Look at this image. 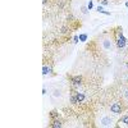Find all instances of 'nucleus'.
Returning <instances> with one entry per match:
<instances>
[{
    "instance_id": "1",
    "label": "nucleus",
    "mask_w": 128,
    "mask_h": 128,
    "mask_svg": "<svg viewBox=\"0 0 128 128\" xmlns=\"http://www.w3.org/2000/svg\"><path fill=\"white\" fill-rule=\"evenodd\" d=\"M110 112H112L113 114H120V113L123 112L122 104H120V102H113V104L110 105Z\"/></svg>"
},
{
    "instance_id": "2",
    "label": "nucleus",
    "mask_w": 128,
    "mask_h": 128,
    "mask_svg": "<svg viewBox=\"0 0 128 128\" xmlns=\"http://www.w3.org/2000/svg\"><path fill=\"white\" fill-rule=\"evenodd\" d=\"M100 126H102V127H110V126H113V119L110 118V116H104V118L100 119Z\"/></svg>"
},
{
    "instance_id": "3",
    "label": "nucleus",
    "mask_w": 128,
    "mask_h": 128,
    "mask_svg": "<svg viewBox=\"0 0 128 128\" xmlns=\"http://www.w3.org/2000/svg\"><path fill=\"white\" fill-rule=\"evenodd\" d=\"M116 46H118V48H120V49L126 46V38L123 37L122 32L119 34V37H118V40H116Z\"/></svg>"
},
{
    "instance_id": "4",
    "label": "nucleus",
    "mask_w": 128,
    "mask_h": 128,
    "mask_svg": "<svg viewBox=\"0 0 128 128\" xmlns=\"http://www.w3.org/2000/svg\"><path fill=\"white\" fill-rule=\"evenodd\" d=\"M101 45H102V48L105 50H110L112 49V40L110 38H104L101 41Z\"/></svg>"
},
{
    "instance_id": "5",
    "label": "nucleus",
    "mask_w": 128,
    "mask_h": 128,
    "mask_svg": "<svg viewBox=\"0 0 128 128\" xmlns=\"http://www.w3.org/2000/svg\"><path fill=\"white\" fill-rule=\"evenodd\" d=\"M70 80H72L73 86H80V84L82 83V77H81V76H74V77H72Z\"/></svg>"
},
{
    "instance_id": "6",
    "label": "nucleus",
    "mask_w": 128,
    "mask_h": 128,
    "mask_svg": "<svg viewBox=\"0 0 128 128\" xmlns=\"http://www.w3.org/2000/svg\"><path fill=\"white\" fill-rule=\"evenodd\" d=\"M50 126H51L52 128H60L63 124H62V122H60V120H54V122H52Z\"/></svg>"
},
{
    "instance_id": "7",
    "label": "nucleus",
    "mask_w": 128,
    "mask_h": 128,
    "mask_svg": "<svg viewBox=\"0 0 128 128\" xmlns=\"http://www.w3.org/2000/svg\"><path fill=\"white\" fill-rule=\"evenodd\" d=\"M76 96H77V100H78V102H82V101L84 100V95H83L82 92H76Z\"/></svg>"
},
{
    "instance_id": "8",
    "label": "nucleus",
    "mask_w": 128,
    "mask_h": 128,
    "mask_svg": "<svg viewBox=\"0 0 128 128\" xmlns=\"http://www.w3.org/2000/svg\"><path fill=\"white\" fill-rule=\"evenodd\" d=\"M70 101H72V104H78V100H77V96H76V94L70 96Z\"/></svg>"
},
{
    "instance_id": "9",
    "label": "nucleus",
    "mask_w": 128,
    "mask_h": 128,
    "mask_svg": "<svg viewBox=\"0 0 128 128\" xmlns=\"http://www.w3.org/2000/svg\"><path fill=\"white\" fill-rule=\"evenodd\" d=\"M122 123H124L126 126H128V115H124V116H122Z\"/></svg>"
},
{
    "instance_id": "10",
    "label": "nucleus",
    "mask_w": 128,
    "mask_h": 128,
    "mask_svg": "<svg viewBox=\"0 0 128 128\" xmlns=\"http://www.w3.org/2000/svg\"><path fill=\"white\" fill-rule=\"evenodd\" d=\"M50 116H51L52 119H55L56 116H58V112H56V110H52V112L50 113Z\"/></svg>"
},
{
    "instance_id": "11",
    "label": "nucleus",
    "mask_w": 128,
    "mask_h": 128,
    "mask_svg": "<svg viewBox=\"0 0 128 128\" xmlns=\"http://www.w3.org/2000/svg\"><path fill=\"white\" fill-rule=\"evenodd\" d=\"M69 31V27H62V30H60V32H62V34H67V32Z\"/></svg>"
},
{
    "instance_id": "12",
    "label": "nucleus",
    "mask_w": 128,
    "mask_h": 128,
    "mask_svg": "<svg viewBox=\"0 0 128 128\" xmlns=\"http://www.w3.org/2000/svg\"><path fill=\"white\" fill-rule=\"evenodd\" d=\"M42 70H44V74H48L50 68H48V66H44V68H42Z\"/></svg>"
},
{
    "instance_id": "13",
    "label": "nucleus",
    "mask_w": 128,
    "mask_h": 128,
    "mask_svg": "<svg viewBox=\"0 0 128 128\" xmlns=\"http://www.w3.org/2000/svg\"><path fill=\"white\" fill-rule=\"evenodd\" d=\"M123 96H124V99H127V100H128V88H126V90H124Z\"/></svg>"
},
{
    "instance_id": "14",
    "label": "nucleus",
    "mask_w": 128,
    "mask_h": 128,
    "mask_svg": "<svg viewBox=\"0 0 128 128\" xmlns=\"http://www.w3.org/2000/svg\"><path fill=\"white\" fill-rule=\"evenodd\" d=\"M67 19H68V20H69V22H72V20H73V19H74V17H73V16H72V14H69V16H68V17H67Z\"/></svg>"
},
{
    "instance_id": "15",
    "label": "nucleus",
    "mask_w": 128,
    "mask_h": 128,
    "mask_svg": "<svg viewBox=\"0 0 128 128\" xmlns=\"http://www.w3.org/2000/svg\"><path fill=\"white\" fill-rule=\"evenodd\" d=\"M108 3H109L108 0H101V4H102V5H108Z\"/></svg>"
},
{
    "instance_id": "16",
    "label": "nucleus",
    "mask_w": 128,
    "mask_h": 128,
    "mask_svg": "<svg viewBox=\"0 0 128 128\" xmlns=\"http://www.w3.org/2000/svg\"><path fill=\"white\" fill-rule=\"evenodd\" d=\"M98 12H102V8L101 6H98Z\"/></svg>"
},
{
    "instance_id": "17",
    "label": "nucleus",
    "mask_w": 128,
    "mask_h": 128,
    "mask_svg": "<svg viewBox=\"0 0 128 128\" xmlns=\"http://www.w3.org/2000/svg\"><path fill=\"white\" fill-rule=\"evenodd\" d=\"M42 2H44V3H48V0H42Z\"/></svg>"
}]
</instances>
